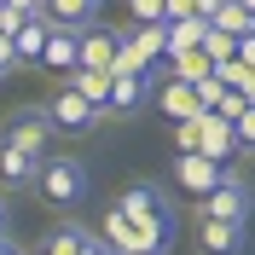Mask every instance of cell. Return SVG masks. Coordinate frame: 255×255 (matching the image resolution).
Masks as SVG:
<instances>
[{
	"label": "cell",
	"instance_id": "4",
	"mask_svg": "<svg viewBox=\"0 0 255 255\" xmlns=\"http://www.w3.org/2000/svg\"><path fill=\"white\" fill-rule=\"evenodd\" d=\"M221 180H232V174H226V162L203 157V151H174V186H180V191L203 197V191H215Z\"/></svg>",
	"mask_w": 255,
	"mask_h": 255
},
{
	"label": "cell",
	"instance_id": "25",
	"mask_svg": "<svg viewBox=\"0 0 255 255\" xmlns=\"http://www.w3.org/2000/svg\"><path fill=\"white\" fill-rule=\"evenodd\" d=\"M232 128H238V145H244V151H255V105H244V116Z\"/></svg>",
	"mask_w": 255,
	"mask_h": 255
},
{
	"label": "cell",
	"instance_id": "27",
	"mask_svg": "<svg viewBox=\"0 0 255 255\" xmlns=\"http://www.w3.org/2000/svg\"><path fill=\"white\" fill-rule=\"evenodd\" d=\"M174 139H180V151H197V116L191 122H174Z\"/></svg>",
	"mask_w": 255,
	"mask_h": 255
},
{
	"label": "cell",
	"instance_id": "21",
	"mask_svg": "<svg viewBox=\"0 0 255 255\" xmlns=\"http://www.w3.org/2000/svg\"><path fill=\"white\" fill-rule=\"evenodd\" d=\"M93 238V232H81V226H58L47 238V255H81V244Z\"/></svg>",
	"mask_w": 255,
	"mask_h": 255
},
{
	"label": "cell",
	"instance_id": "1",
	"mask_svg": "<svg viewBox=\"0 0 255 255\" xmlns=\"http://www.w3.org/2000/svg\"><path fill=\"white\" fill-rule=\"evenodd\" d=\"M116 209H122L128 221L145 232V244H151V255H168V238H174V209H168V197H162L157 186H145V180H133V186L116 197Z\"/></svg>",
	"mask_w": 255,
	"mask_h": 255
},
{
	"label": "cell",
	"instance_id": "12",
	"mask_svg": "<svg viewBox=\"0 0 255 255\" xmlns=\"http://www.w3.org/2000/svg\"><path fill=\"white\" fill-rule=\"evenodd\" d=\"M105 244H111L116 255H151V244H145V232L133 221H128L122 209H111V215H105Z\"/></svg>",
	"mask_w": 255,
	"mask_h": 255
},
{
	"label": "cell",
	"instance_id": "3",
	"mask_svg": "<svg viewBox=\"0 0 255 255\" xmlns=\"http://www.w3.org/2000/svg\"><path fill=\"white\" fill-rule=\"evenodd\" d=\"M41 111H47L52 133H93V128H99V116H105L99 105H87L76 87H58V99H47Z\"/></svg>",
	"mask_w": 255,
	"mask_h": 255
},
{
	"label": "cell",
	"instance_id": "17",
	"mask_svg": "<svg viewBox=\"0 0 255 255\" xmlns=\"http://www.w3.org/2000/svg\"><path fill=\"white\" fill-rule=\"evenodd\" d=\"M47 17H29V23H23V29L12 35V47H17V64H41V47H47Z\"/></svg>",
	"mask_w": 255,
	"mask_h": 255
},
{
	"label": "cell",
	"instance_id": "19",
	"mask_svg": "<svg viewBox=\"0 0 255 255\" xmlns=\"http://www.w3.org/2000/svg\"><path fill=\"white\" fill-rule=\"evenodd\" d=\"M70 76H76V81H70V87H76V93L87 99V105H99V111L111 105V76H105V70H81V64H76Z\"/></svg>",
	"mask_w": 255,
	"mask_h": 255
},
{
	"label": "cell",
	"instance_id": "29",
	"mask_svg": "<svg viewBox=\"0 0 255 255\" xmlns=\"http://www.w3.org/2000/svg\"><path fill=\"white\" fill-rule=\"evenodd\" d=\"M17 64V47H12V35H0V70H12Z\"/></svg>",
	"mask_w": 255,
	"mask_h": 255
},
{
	"label": "cell",
	"instance_id": "18",
	"mask_svg": "<svg viewBox=\"0 0 255 255\" xmlns=\"http://www.w3.org/2000/svg\"><path fill=\"white\" fill-rule=\"evenodd\" d=\"M209 23H215V29H226V35H232V41H244V35H255V12H250V6H244V0H226L221 12L209 17Z\"/></svg>",
	"mask_w": 255,
	"mask_h": 255
},
{
	"label": "cell",
	"instance_id": "31",
	"mask_svg": "<svg viewBox=\"0 0 255 255\" xmlns=\"http://www.w3.org/2000/svg\"><path fill=\"white\" fill-rule=\"evenodd\" d=\"M0 238H6V203H0Z\"/></svg>",
	"mask_w": 255,
	"mask_h": 255
},
{
	"label": "cell",
	"instance_id": "8",
	"mask_svg": "<svg viewBox=\"0 0 255 255\" xmlns=\"http://www.w3.org/2000/svg\"><path fill=\"white\" fill-rule=\"evenodd\" d=\"M197 255H244V221H215V215H203V226H197Z\"/></svg>",
	"mask_w": 255,
	"mask_h": 255
},
{
	"label": "cell",
	"instance_id": "32",
	"mask_svg": "<svg viewBox=\"0 0 255 255\" xmlns=\"http://www.w3.org/2000/svg\"><path fill=\"white\" fill-rule=\"evenodd\" d=\"M0 255H17V250H6V238H0Z\"/></svg>",
	"mask_w": 255,
	"mask_h": 255
},
{
	"label": "cell",
	"instance_id": "23",
	"mask_svg": "<svg viewBox=\"0 0 255 255\" xmlns=\"http://www.w3.org/2000/svg\"><path fill=\"white\" fill-rule=\"evenodd\" d=\"M203 52H209V58H232V52H238V41H232L226 29H215V23H209V35H203Z\"/></svg>",
	"mask_w": 255,
	"mask_h": 255
},
{
	"label": "cell",
	"instance_id": "34",
	"mask_svg": "<svg viewBox=\"0 0 255 255\" xmlns=\"http://www.w3.org/2000/svg\"><path fill=\"white\" fill-rule=\"evenodd\" d=\"M0 76H6V70H0Z\"/></svg>",
	"mask_w": 255,
	"mask_h": 255
},
{
	"label": "cell",
	"instance_id": "10",
	"mask_svg": "<svg viewBox=\"0 0 255 255\" xmlns=\"http://www.w3.org/2000/svg\"><path fill=\"white\" fill-rule=\"evenodd\" d=\"M151 99H157V105L174 116V122H191V116H203L197 93H191L186 81H174V76H157V81H151Z\"/></svg>",
	"mask_w": 255,
	"mask_h": 255
},
{
	"label": "cell",
	"instance_id": "15",
	"mask_svg": "<svg viewBox=\"0 0 255 255\" xmlns=\"http://www.w3.org/2000/svg\"><path fill=\"white\" fill-rule=\"evenodd\" d=\"M35 162H41V157H29L23 145H12L6 133H0V180H6V186H29V180H35Z\"/></svg>",
	"mask_w": 255,
	"mask_h": 255
},
{
	"label": "cell",
	"instance_id": "30",
	"mask_svg": "<svg viewBox=\"0 0 255 255\" xmlns=\"http://www.w3.org/2000/svg\"><path fill=\"white\" fill-rule=\"evenodd\" d=\"M221 6H226V0H197V17H215Z\"/></svg>",
	"mask_w": 255,
	"mask_h": 255
},
{
	"label": "cell",
	"instance_id": "14",
	"mask_svg": "<svg viewBox=\"0 0 255 255\" xmlns=\"http://www.w3.org/2000/svg\"><path fill=\"white\" fill-rule=\"evenodd\" d=\"M116 41H122V35H111V29H81V70H105V76H111Z\"/></svg>",
	"mask_w": 255,
	"mask_h": 255
},
{
	"label": "cell",
	"instance_id": "24",
	"mask_svg": "<svg viewBox=\"0 0 255 255\" xmlns=\"http://www.w3.org/2000/svg\"><path fill=\"white\" fill-rule=\"evenodd\" d=\"M133 23H162V0H128Z\"/></svg>",
	"mask_w": 255,
	"mask_h": 255
},
{
	"label": "cell",
	"instance_id": "33",
	"mask_svg": "<svg viewBox=\"0 0 255 255\" xmlns=\"http://www.w3.org/2000/svg\"><path fill=\"white\" fill-rule=\"evenodd\" d=\"M244 6H250V12H255V0H244Z\"/></svg>",
	"mask_w": 255,
	"mask_h": 255
},
{
	"label": "cell",
	"instance_id": "13",
	"mask_svg": "<svg viewBox=\"0 0 255 255\" xmlns=\"http://www.w3.org/2000/svg\"><path fill=\"white\" fill-rule=\"evenodd\" d=\"M168 70H162V76H174V81H186V87H197V81L209 76V70H215V58H209L203 47H180V52H168Z\"/></svg>",
	"mask_w": 255,
	"mask_h": 255
},
{
	"label": "cell",
	"instance_id": "22",
	"mask_svg": "<svg viewBox=\"0 0 255 255\" xmlns=\"http://www.w3.org/2000/svg\"><path fill=\"white\" fill-rule=\"evenodd\" d=\"M191 93H197V105H203V111H215V105H221V93H226V81L215 76V70H209V76L197 81V87H191Z\"/></svg>",
	"mask_w": 255,
	"mask_h": 255
},
{
	"label": "cell",
	"instance_id": "2",
	"mask_svg": "<svg viewBox=\"0 0 255 255\" xmlns=\"http://www.w3.org/2000/svg\"><path fill=\"white\" fill-rule=\"evenodd\" d=\"M35 191H41V197H47L52 209H76L81 197H87V168H81L76 157H41L35 162V180H29Z\"/></svg>",
	"mask_w": 255,
	"mask_h": 255
},
{
	"label": "cell",
	"instance_id": "7",
	"mask_svg": "<svg viewBox=\"0 0 255 255\" xmlns=\"http://www.w3.org/2000/svg\"><path fill=\"white\" fill-rule=\"evenodd\" d=\"M197 151H203V157H215V162H232V157L244 151V145H238V128L226 122V116L203 111V116H197Z\"/></svg>",
	"mask_w": 255,
	"mask_h": 255
},
{
	"label": "cell",
	"instance_id": "6",
	"mask_svg": "<svg viewBox=\"0 0 255 255\" xmlns=\"http://www.w3.org/2000/svg\"><path fill=\"white\" fill-rule=\"evenodd\" d=\"M151 105V76L145 70H111V105L105 116H133Z\"/></svg>",
	"mask_w": 255,
	"mask_h": 255
},
{
	"label": "cell",
	"instance_id": "5",
	"mask_svg": "<svg viewBox=\"0 0 255 255\" xmlns=\"http://www.w3.org/2000/svg\"><path fill=\"white\" fill-rule=\"evenodd\" d=\"M203 215H215V221H244V226H250L255 191L244 186V180H221L215 191H203Z\"/></svg>",
	"mask_w": 255,
	"mask_h": 255
},
{
	"label": "cell",
	"instance_id": "20",
	"mask_svg": "<svg viewBox=\"0 0 255 255\" xmlns=\"http://www.w3.org/2000/svg\"><path fill=\"white\" fill-rule=\"evenodd\" d=\"M162 29H168V52H180V47H203L209 17H174V23H162Z\"/></svg>",
	"mask_w": 255,
	"mask_h": 255
},
{
	"label": "cell",
	"instance_id": "26",
	"mask_svg": "<svg viewBox=\"0 0 255 255\" xmlns=\"http://www.w3.org/2000/svg\"><path fill=\"white\" fill-rule=\"evenodd\" d=\"M174 17H197V0H162V23H174Z\"/></svg>",
	"mask_w": 255,
	"mask_h": 255
},
{
	"label": "cell",
	"instance_id": "11",
	"mask_svg": "<svg viewBox=\"0 0 255 255\" xmlns=\"http://www.w3.org/2000/svg\"><path fill=\"white\" fill-rule=\"evenodd\" d=\"M76 64H81V29L52 23V29H47V47H41V70H76Z\"/></svg>",
	"mask_w": 255,
	"mask_h": 255
},
{
	"label": "cell",
	"instance_id": "9",
	"mask_svg": "<svg viewBox=\"0 0 255 255\" xmlns=\"http://www.w3.org/2000/svg\"><path fill=\"white\" fill-rule=\"evenodd\" d=\"M12 145H23L29 157H47V145H52V122H47V111H29V116H12V122L0 128Z\"/></svg>",
	"mask_w": 255,
	"mask_h": 255
},
{
	"label": "cell",
	"instance_id": "28",
	"mask_svg": "<svg viewBox=\"0 0 255 255\" xmlns=\"http://www.w3.org/2000/svg\"><path fill=\"white\" fill-rule=\"evenodd\" d=\"M0 6H12V12H23V17H47V0H0Z\"/></svg>",
	"mask_w": 255,
	"mask_h": 255
},
{
	"label": "cell",
	"instance_id": "16",
	"mask_svg": "<svg viewBox=\"0 0 255 255\" xmlns=\"http://www.w3.org/2000/svg\"><path fill=\"white\" fill-rule=\"evenodd\" d=\"M105 0H47V23H64V29H87V17L99 12Z\"/></svg>",
	"mask_w": 255,
	"mask_h": 255
}]
</instances>
